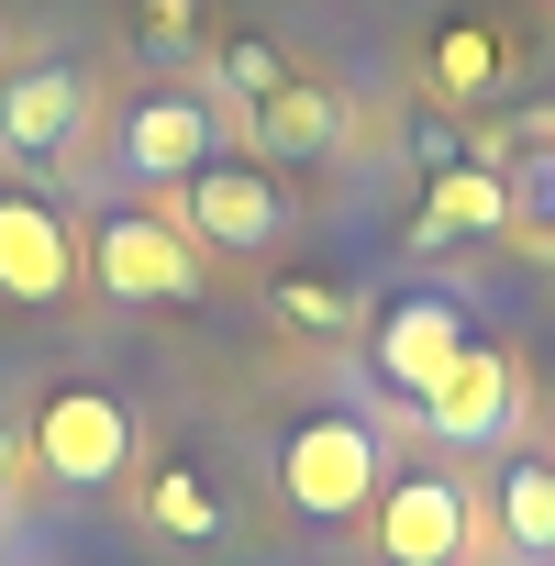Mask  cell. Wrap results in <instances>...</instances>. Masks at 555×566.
<instances>
[{
  "label": "cell",
  "mask_w": 555,
  "mask_h": 566,
  "mask_svg": "<svg viewBox=\"0 0 555 566\" xmlns=\"http://www.w3.org/2000/svg\"><path fill=\"white\" fill-rule=\"evenodd\" d=\"M422 422H433L444 444H489V433H511V356H489V345L467 334L455 367L422 389Z\"/></svg>",
  "instance_id": "8"
},
{
  "label": "cell",
  "mask_w": 555,
  "mask_h": 566,
  "mask_svg": "<svg viewBox=\"0 0 555 566\" xmlns=\"http://www.w3.org/2000/svg\"><path fill=\"white\" fill-rule=\"evenodd\" d=\"M255 134H266V156H323L345 134V112H334V90L278 78V90H255Z\"/></svg>",
  "instance_id": "11"
},
{
  "label": "cell",
  "mask_w": 555,
  "mask_h": 566,
  "mask_svg": "<svg viewBox=\"0 0 555 566\" xmlns=\"http://www.w3.org/2000/svg\"><path fill=\"white\" fill-rule=\"evenodd\" d=\"M78 112H90L78 67H23V78H0V145H12V156H67V145H78Z\"/></svg>",
  "instance_id": "9"
},
{
  "label": "cell",
  "mask_w": 555,
  "mask_h": 566,
  "mask_svg": "<svg viewBox=\"0 0 555 566\" xmlns=\"http://www.w3.org/2000/svg\"><path fill=\"white\" fill-rule=\"evenodd\" d=\"M378 422H356V411H312L290 444H278V489H290V511H312V522H345V511H367L378 500Z\"/></svg>",
  "instance_id": "1"
},
{
  "label": "cell",
  "mask_w": 555,
  "mask_h": 566,
  "mask_svg": "<svg viewBox=\"0 0 555 566\" xmlns=\"http://www.w3.org/2000/svg\"><path fill=\"white\" fill-rule=\"evenodd\" d=\"M222 156V123H211V101H134L123 112V167L145 178V189H178V178H200Z\"/></svg>",
  "instance_id": "6"
},
{
  "label": "cell",
  "mask_w": 555,
  "mask_h": 566,
  "mask_svg": "<svg viewBox=\"0 0 555 566\" xmlns=\"http://www.w3.org/2000/svg\"><path fill=\"white\" fill-rule=\"evenodd\" d=\"M178 222H189V244H200V255H255V244L278 233V178H266V167L211 156L200 178H178Z\"/></svg>",
  "instance_id": "5"
},
{
  "label": "cell",
  "mask_w": 555,
  "mask_h": 566,
  "mask_svg": "<svg viewBox=\"0 0 555 566\" xmlns=\"http://www.w3.org/2000/svg\"><path fill=\"white\" fill-rule=\"evenodd\" d=\"M78 290V244H67V222L45 211V200H0V301H67Z\"/></svg>",
  "instance_id": "7"
},
{
  "label": "cell",
  "mask_w": 555,
  "mask_h": 566,
  "mask_svg": "<svg viewBox=\"0 0 555 566\" xmlns=\"http://www.w3.org/2000/svg\"><path fill=\"white\" fill-rule=\"evenodd\" d=\"M500 544L511 555H555V455H522L500 478Z\"/></svg>",
  "instance_id": "13"
},
{
  "label": "cell",
  "mask_w": 555,
  "mask_h": 566,
  "mask_svg": "<svg viewBox=\"0 0 555 566\" xmlns=\"http://www.w3.org/2000/svg\"><path fill=\"white\" fill-rule=\"evenodd\" d=\"M278 323H312V334H334V323H345V290H323V277H278Z\"/></svg>",
  "instance_id": "15"
},
{
  "label": "cell",
  "mask_w": 555,
  "mask_h": 566,
  "mask_svg": "<svg viewBox=\"0 0 555 566\" xmlns=\"http://www.w3.org/2000/svg\"><path fill=\"white\" fill-rule=\"evenodd\" d=\"M90 266H101V290H112V301H200V244L167 222V200L112 211L101 244H90Z\"/></svg>",
  "instance_id": "2"
},
{
  "label": "cell",
  "mask_w": 555,
  "mask_h": 566,
  "mask_svg": "<svg viewBox=\"0 0 555 566\" xmlns=\"http://www.w3.org/2000/svg\"><path fill=\"white\" fill-rule=\"evenodd\" d=\"M455 345H467V312H455V301H400V312L378 323V378L422 400V389L455 367Z\"/></svg>",
  "instance_id": "10"
},
{
  "label": "cell",
  "mask_w": 555,
  "mask_h": 566,
  "mask_svg": "<svg viewBox=\"0 0 555 566\" xmlns=\"http://www.w3.org/2000/svg\"><path fill=\"white\" fill-rule=\"evenodd\" d=\"M156 522H167V533H211V522H222V500H211L200 478H156Z\"/></svg>",
  "instance_id": "14"
},
{
  "label": "cell",
  "mask_w": 555,
  "mask_h": 566,
  "mask_svg": "<svg viewBox=\"0 0 555 566\" xmlns=\"http://www.w3.org/2000/svg\"><path fill=\"white\" fill-rule=\"evenodd\" d=\"M444 78L478 90V78H489V45H478V34H444Z\"/></svg>",
  "instance_id": "16"
},
{
  "label": "cell",
  "mask_w": 555,
  "mask_h": 566,
  "mask_svg": "<svg viewBox=\"0 0 555 566\" xmlns=\"http://www.w3.org/2000/svg\"><path fill=\"white\" fill-rule=\"evenodd\" d=\"M123 455H134V411H123L112 389H56V400L34 411V467H45V478L101 489V478H123Z\"/></svg>",
  "instance_id": "3"
},
{
  "label": "cell",
  "mask_w": 555,
  "mask_h": 566,
  "mask_svg": "<svg viewBox=\"0 0 555 566\" xmlns=\"http://www.w3.org/2000/svg\"><path fill=\"white\" fill-rule=\"evenodd\" d=\"M0 467H12V444H0Z\"/></svg>",
  "instance_id": "17"
},
{
  "label": "cell",
  "mask_w": 555,
  "mask_h": 566,
  "mask_svg": "<svg viewBox=\"0 0 555 566\" xmlns=\"http://www.w3.org/2000/svg\"><path fill=\"white\" fill-rule=\"evenodd\" d=\"M511 222V178L500 167H444L433 178V200H422V233L444 244V233H500Z\"/></svg>",
  "instance_id": "12"
},
{
  "label": "cell",
  "mask_w": 555,
  "mask_h": 566,
  "mask_svg": "<svg viewBox=\"0 0 555 566\" xmlns=\"http://www.w3.org/2000/svg\"><path fill=\"white\" fill-rule=\"evenodd\" d=\"M367 511H378V566H455L467 533H478L455 478H378Z\"/></svg>",
  "instance_id": "4"
}]
</instances>
